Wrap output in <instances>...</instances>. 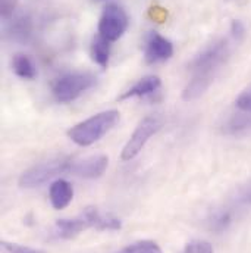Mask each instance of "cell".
<instances>
[{"label":"cell","mask_w":251,"mask_h":253,"mask_svg":"<svg viewBox=\"0 0 251 253\" xmlns=\"http://www.w3.org/2000/svg\"><path fill=\"white\" fill-rule=\"evenodd\" d=\"M246 34V28L240 21H234L231 27V33L228 37H223L207 49H204L189 65L191 80L187 87L184 88L182 99L185 102H191L204 94V91L215 81L217 72L231 58L234 46L238 44Z\"/></svg>","instance_id":"6da1fadb"},{"label":"cell","mask_w":251,"mask_h":253,"mask_svg":"<svg viewBox=\"0 0 251 253\" xmlns=\"http://www.w3.org/2000/svg\"><path fill=\"white\" fill-rule=\"evenodd\" d=\"M119 121V112L115 109L100 112L68 131V137L78 146H90L108 134Z\"/></svg>","instance_id":"7a4b0ae2"},{"label":"cell","mask_w":251,"mask_h":253,"mask_svg":"<svg viewBox=\"0 0 251 253\" xmlns=\"http://www.w3.org/2000/svg\"><path fill=\"white\" fill-rule=\"evenodd\" d=\"M94 84L96 77L90 72H69L53 83L52 91L59 103H69L90 90Z\"/></svg>","instance_id":"3957f363"},{"label":"cell","mask_w":251,"mask_h":253,"mask_svg":"<svg viewBox=\"0 0 251 253\" xmlns=\"http://www.w3.org/2000/svg\"><path fill=\"white\" fill-rule=\"evenodd\" d=\"M71 161L66 158H56L50 159L46 162H41L38 165H34L33 168L27 169L21 178H19V186L25 189H33L38 187L44 183H47L50 178L62 174V172H69L71 168Z\"/></svg>","instance_id":"277c9868"},{"label":"cell","mask_w":251,"mask_h":253,"mask_svg":"<svg viewBox=\"0 0 251 253\" xmlns=\"http://www.w3.org/2000/svg\"><path fill=\"white\" fill-rule=\"evenodd\" d=\"M128 28V15L122 6L116 3H109L99 21V36L108 42H116L125 34Z\"/></svg>","instance_id":"5b68a950"},{"label":"cell","mask_w":251,"mask_h":253,"mask_svg":"<svg viewBox=\"0 0 251 253\" xmlns=\"http://www.w3.org/2000/svg\"><path fill=\"white\" fill-rule=\"evenodd\" d=\"M162 118L157 115H150L145 117L138 126L135 128V131L132 132V135L129 137V140L126 141V144L124 146L121 159L122 161H131L134 159L145 146V143L150 140V137L153 134H156L160 128H162Z\"/></svg>","instance_id":"8992f818"},{"label":"cell","mask_w":251,"mask_h":253,"mask_svg":"<svg viewBox=\"0 0 251 253\" xmlns=\"http://www.w3.org/2000/svg\"><path fill=\"white\" fill-rule=\"evenodd\" d=\"M109 159L105 155H96L79 161H71L69 172L82 178H97L105 174Z\"/></svg>","instance_id":"52a82bcc"},{"label":"cell","mask_w":251,"mask_h":253,"mask_svg":"<svg viewBox=\"0 0 251 253\" xmlns=\"http://www.w3.org/2000/svg\"><path fill=\"white\" fill-rule=\"evenodd\" d=\"M174 55L172 43L157 33H150L145 43L144 58L147 63H157L168 61Z\"/></svg>","instance_id":"ba28073f"},{"label":"cell","mask_w":251,"mask_h":253,"mask_svg":"<svg viewBox=\"0 0 251 253\" xmlns=\"http://www.w3.org/2000/svg\"><path fill=\"white\" fill-rule=\"evenodd\" d=\"M87 228H91V225L85 215L81 213L79 216L72 219H59L55 227V234L59 239H72Z\"/></svg>","instance_id":"9c48e42d"},{"label":"cell","mask_w":251,"mask_h":253,"mask_svg":"<svg viewBox=\"0 0 251 253\" xmlns=\"http://www.w3.org/2000/svg\"><path fill=\"white\" fill-rule=\"evenodd\" d=\"M162 83L160 78L156 75H147L144 78H141L140 81H137L131 88H128L124 94L119 96V100H126L131 97H144L148 94L156 93L160 88Z\"/></svg>","instance_id":"30bf717a"},{"label":"cell","mask_w":251,"mask_h":253,"mask_svg":"<svg viewBox=\"0 0 251 253\" xmlns=\"http://www.w3.org/2000/svg\"><path fill=\"white\" fill-rule=\"evenodd\" d=\"M85 218L88 219L91 228H96L99 231H106V230H119L122 225H121V221L115 216H110V215H105L102 213L100 211H97L96 208H87L84 212Z\"/></svg>","instance_id":"8fae6325"},{"label":"cell","mask_w":251,"mask_h":253,"mask_svg":"<svg viewBox=\"0 0 251 253\" xmlns=\"http://www.w3.org/2000/svg\"><path fill=\"white\" fill-rule=\"evenodd\" d=\"M50 202L55 209H63L66 208L73 197V189L66 180H56L50 186Z\"/></svg>","instance_id":"7c38bea8"},{"label":"cell","mask_w":251,"mask_h":253,"mask_svg":"<svg viewBox=\"0 0 251 253\" xmlns=\"http://www.w3.org/2000/svg\"><path fill=\"white\" fill-rule=\"evenodd\" d=\"M12 69L18 77H21L24 80H34L37 77L36 65L33 63V61L27 55H22V53H18V55L13 56Z\"/></svg>","instance_id":"4fadbf2b"},{"label":"cell","mask_w":251,"mask_h":253,"mask_svg":"<svg viewBox=\"0 0 251 253\" xmlns=\"http://www.w3.org/2000/svg\"><path fill=\"white\" fill-rule=\"evenodd\" d=\"M91 56H93V61L97 65L106 68L109 63V58H110V42L97 36L91 44Z\"/></svg>","instance_id":"5bb4252c"},{"label":"cell","mask_w":251,"mask_h":253,"mask_svg":"<svg viewBox=\"0 0 251 253\" xmlns=\"http://www.w3.org/2000/svg\"><path fill=\"white\" fill-rule=\"evenodd\" d=\"M251 129V114H235L226 120L223 124V131L226 134H240Z\"/></svg>","instance_id":"9a60e30c"},{"label":"cell","mask_w":251,"mask_h":253,"mask_svg":"<svg viewBox=\"0 0 251 253\" xmlns=\"http://www.w3.org/2000/svg\"><path fill=\"white\" fill-rule=\"evenodd\" d=\"M118 253H162V249L153 240H141L126 246Z\"/></svg>","instance_id":"2e32d148"},{"label":"cell","mask_w":251,"mask_h":253,"mask_svg":"<svg viewBox=\"0 0 251 253\" xmlns=\"http://www.w3.org/2000/svg\"><path fill=\"white\" fill-rule=\"evenodd\" d=\"M0 248H1V253H46L41 249H34V248H30V246H22V245L10 243V242H6V240H1Z\"/></svg>","instance_id":"e0dca14e"},{"label":"cell","mask_w":251,"mask_h":253,"mask_svg":"<svg viewBox=\"0 0 251 253\" xmlns=\"http://www.w3.org/2000/svg\"><path fill=\"white\" fill-rule=\"evenodd\" d=\"M179 253H213V248L209 242L194 240L188 243Z\"/></svg>","instance_id":"ac0fdd59"},{"label":"cell","mask_w":251,"mask_h":253,"mask_svg":"<svg viewBox=\"0 0 251 253\" xmlns=\"http://www.w3.org/2000/svg\"><path fill=\"white\" fill-rule=\"evenodd\" d=\"M18 7V0H0V13H1V18L4 19H9L15 9Z\"/></svg>","instance_id":"d6986e66"},{"label":"cell","mask_w":251,"mask_h":253,"mask_svg":"<svg viewBox=\"0 0 251 253\" xmlns=\"http://www.w3.org/2000/svg\"><path fill=\"white\" fill-rule=\"evenodd\" d=\"M237 106L243 111V112H249L251 114V88L243 91L238 99H237Z\"/></svg>","instance_id":"ffe728a7"}]
</instances>
